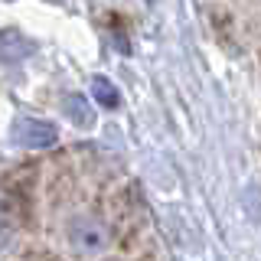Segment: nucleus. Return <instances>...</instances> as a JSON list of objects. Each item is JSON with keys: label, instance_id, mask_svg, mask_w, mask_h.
<instances>
[{"label": "nucleus", "instance_id": "1", "mask_svg": "<svg viewBox=\"0 0 261 261\" xmlns=\"http://www.w3.org/2000/svg\"><path fill=\"white\" fill-rule=\"evenodd\" d=\"M69 242L82 255H98L108 248V228L92 216H75L69 222Z\"/></svg>", "mask_w": 261, "mask_h": 261}, {"label": "nucleus", "instance_id": "2", "mask_svg": "<svg viewBox=\"0 0 261 261\" xmlns=\"http://www.w3.org/2000/svg\"><path fill=\"white\" fill-rule=\"evenodd\" d=\"M13 137H16V144H23V147L43 150V147H53L59 141V127L49 124V121H39V118H20L16 127H13Z\"/></svg>", "mask_w": 261, "mask_h": 261}, {"label": "nucleus", "instance_id": "3", "mask_svg": "<svg viewBox=\"0 0 261 261\" xmlns=\"http://www.w3.org/2000/svg\"><path fill=\"white\" fill-rule=\"evenodd\" d=\"M92 95H95V101L101 105V108H118V101H121L118 88H114L111 79H105V75H95L92 79Z\"/></svg>", "mask_w": 261, "mask_h": 261}, {"label": "nucleus", "instance_id": "4", "mask_svg": "<svg viewBox=\"0 0 261 261\" xmlns=\"http://www.w3.org/2000/svg\"><path fill=\"white\" fill-rule=\"evenodd\" d=\"M65 114H69V118L75 121L79 127H88V124L95 121V114L88 111V101H85V98H79V95L65 98Z\"/></svg>", "mask_w": 261, "mask_h": 261}]
</instances>
